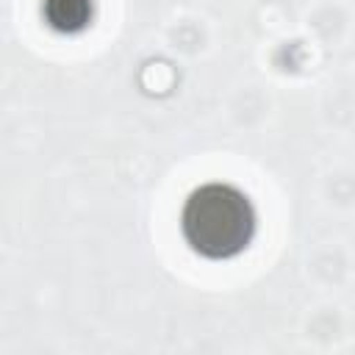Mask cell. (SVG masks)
<instances>
[{
    "label": "cell",
    "instance_id": "6da1fadb",
    "mask_svg": "<svg viewBox=\"0 0 355 355\" xmlns=\"http://www.w3.org/2000/svg\"><path fill=\"white\" fill-rule=\"evenodd\" d=\"M186 244L211 261L239 255L255 236L252 202L227 183H205L194 189L180 214Z\"/></svg>",
    "mask_w": 355,
    "mask_h": 355
},
{
    "label": "cell",
    "instance_id": "7a4b0ae2",
    "mask_svg": "<svg viewBox=\"0 0 355 355\" xmlns=\"http://www.w3.org/2000/svg\"><path fill=\"white\" fill-rule=\"evenodd\" d=\"M42 11L50 28L61 33H78L92 19V0H44Z\"/></svg>",
    "mask_w": 355,
    "mask_h": 355
}]
</instances>
